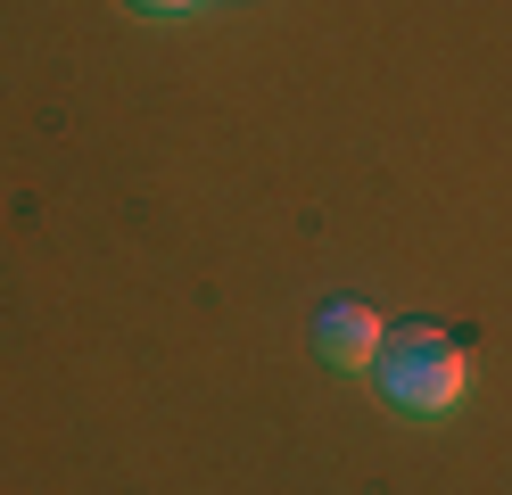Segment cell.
I'll use <instances>...</instances> for the list:
<instances>
[{
	"label": "cell",
	"instance_id": "2",
	"mask_svg": "<svg viewBox=\"0 0 512 495\" xmlns=\"http://www.w3.org/2000/svg\"><path fill=\"white\" fill-rule=\"evenodd\" d=\"M314 355L331 363V372H372L380 339H389V322H380V306H364V297H323L314 306Z\"/></svg>",
	"mask_w": 512,
	"mask_h": 495
},
{
	"label": "cell",
	"instance_id": "1",
	"mask_svg": "<svg viewBox=\"0 0 512 495\" xmlns=\"http://www.w3.org/2000/svg\"><path fill=\"white\" fill-rule=\"evenodd\" d=\"M372 396H380L389 413H405V421L463 413V396H471V355H463V339H446L438 322H397L389 339H380V355H372Z\"/></svg>",
	"mask_w": 512,
	"mask_h": 495
},
{
	"label": "cell",
	"instance_id": "3",
	"mask_svg": "<svg viewBox=\"0 0 512 495\" xmlns=\"http://www.w3.org/2000/svg\"><path fill=\"white\" fill-rule=\"evenodd\" d=\"M124 9H141V17H157V25H174V17H199V9H215V0H124Z\"/></svg>",
	"mask_w": 512,
	"mask_h": 495
}]
</instances>
